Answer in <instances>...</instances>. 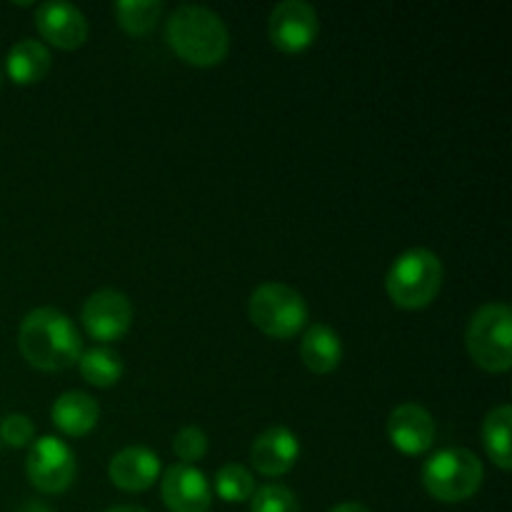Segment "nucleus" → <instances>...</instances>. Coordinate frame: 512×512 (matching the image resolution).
<instances>
[{
  "label": "nucleus",
  "mask_w": 512,
  "mask_h": 512,
  "mask_svg": "<svg viewBox=\"0 0 512 512\" xmlns=\"http://www.w3.org/2000/svg\"><path fill=\"white\" fill-rule=\"evenodd\" d=\"M18 348L25 363L43 373L73 368L83 355V338L65 313L55 308H35L23 318Z\"/></svg>",
  "instance_id": "obj_1"
},
{
  "label": "nucleus",
  "mask_w": 512,
  "mask_h": 512,
  "mask_svg": "<svg viewBox=\"0 0 512 512\" xmlns=\"http://www.w3.org/2000/svg\"><path fill=\"white\" fill-rule=\"evenodd\" d=\"M165 40L180 60L198 68L223 63L230 50L225 20L205 5H180L165 25Z\"/></svg>",
  "instance_id": "obj_2"
},
{
  "label": "nucleus",
  "mask_w": 512,
  "mask_h": 512,
  "mask_svg": "<svg viewBox=\"0 0 512 512\" xmlns=\"http://www.w3.org/2000/svg\"><path fill=\"white\" fill-rule=\"evenodd\" d=\"M443 278V263L433 250L410 248L390 265L385 275V293L398 308L423 310L438 298Z\"/></svg>",
  "instance_id": "obj_3"
},
{
  "label": "nucleus",
  "mask_w": 512,
  "mask_h": 512,
  "mask_svg": "<svg viewBox=\"0 0 512 512\" xmlns=\"http://www.w3.org/2000/svg\"><path fill=\"white\" fill-rule=\"evenodd\" d=\"M465 348L488 373H508L512 365V310L508 303L478 308L465 328Z\"/></svg>",
  "instance_id": "obj_4"
},
{
  "label": "nucleus",
  "mask_w": 512,
  "mask_h": 512,
  "mask_svg": "<svg viewBox=\"0 0 512 512\" xmlns=\"http://www.w3.org/2000/svg\"><path fill=\"white\" fill-rule=\"evenodd\" d=\"M485 468L475 453L465 448L438 450L423 465V485L440 503H465L480 490Z\"/></svg>",
  "instance_id": "obj_5"
},
{
  "label": "nucleus",
  "mask_w": 512,
  "mask_h": 512,
  "mask_svg": "<svg viewBox=\"0 0 512 512\" xmlns=\"http://www.w3.org/2000/svg\"><path fill=\"white\" fill-rule=\"evenodd\" d=\"M248 315L263 335L288 340L308 325V303L290 285L263 283L250 295Z\"/></svg>",
  "instance_id": "obj_6"
},
{
  "label": "nucleus",
  "mask_w": 512,
  "mask_h": 512,
  "mask_svg": "<svg viewBox=\"0 0 512 512\" xmlns=\"http://www.w3.org/2000/svg\"><path fill=\"white\" fill-rule=\"evenodd\" d=\"M75 470H78L75 453L65 440L55 438V435H43V438L33 440L28 460H25V475L35 490L45 495L63 493L75 480Z\"/></svg>",
  "instance_id": "obj_7"
},
{
  "label": "nucleus",
  "mask_w": 512,
  "mask_h": 512,
  "mask_svg": "<svg viewBox=\"0 0 512 512\" xmlns=\"http://www.w3.org/2000/svg\"><path fill=\"white\" fill-rule=\"evenodd\" d=\"M320 30L318 10L305 0H283L268 20L270 43L283 53H303L315 43Z\"/></svg>",
  "instance_id": "obj_8"
},
{
  "label": "nucleus",
  "mask_w": 512,
  "mask_h": 512,
  "mask_svg": "<svg viewBox=\"0 0 512 512\" xmlns=\"http://www.w3.org/2000/svg\"><path fill=\"white\" fill-rule=\"evenodd\" d=\"M133 303L120 290L105 288L90 295L83 305V328L85 333L100 343L120 340L133 325Z\"/></svg>",
  "instance_id": "obj_9"
},
{
  "label": "nucleus",
  "mask_w": 512,
  "mask_h": 512,
  "mask_svg": "<svg viewBox=\"0 0 512 512\" xmlns=\"http://www.w3.org/2000/svg\"><path fill=\"white\" fill-rule=\"evenodd\" d=\"M35 28L40 38L60 50H78L90 33L83 10L60 0H48L35 8Z\"/></svg>",
  "instance_id": "obj_10"
},
{
  "label": "nucleus",
  "mask_w": 512,
  "mask_h": 512,
  "mask_svg": "<svg viewBox=\"0 0 512 512\" xmlns=\"http://www.w3.org/2000/svg\"><path fill=\"white\" fill-rule=\"evenodd\" d=\"M160 495L170 512H208L213 488L203 470L195 465H170L160 480Z\"/></svg>",
  "instance_id": "obj_11"
},
{
  "label": "nucleus",
  "mask_w": 512,
  "mask_h": 512,
  "mask_svg": "<svg viewBox=\"0 0 512 512\" xmlns=\"http://www.w3.org/2000/svg\"><path fill=\"white\" fill-rule=\"evenodd\" d=\"M388 440L403 455H423L435 443V420L423 405L403 403L388 415Z\"/></svg>",
  "instance_id": "obj_12"
},
{
  "label": "nucleus",
  "mask_w": 512,
  "mask_h": 512,
  "mask_svg": "<svg viewBox=\"0 0 512 512\" xmlns=\"http://www.w3.org/2000/svg\"><path fill=\"white\" fill-rule=\"evenodd\" d=\"M298 458L300 440L285 425H273V428L263 430L250 448V463L265 478H280V475L290 473Z\"/></svg>",
  "instance_id": "obj_13"
},
{
  "label": "nucleus",
  "mask_w": 512,
  "mask_h": 512,
  "mask_svg": "<svg viewBox=\"0 0 512 512\" xmlns=\"http://www.w3.org/2000/svg\"><path fill=\"white\" fill-rule=\"evenodd\" d=\"M108 478L125 493H143L160 478V458L145 445H130L113 455L108 463Z\"/></svg>",
  "instance_id": "obj_14"
},
{
  "label": "nucleus",
  "mask_w": 512,
  "mask_h": 512,
  "mask_svg": "<svg viewBox=\"0 0 512 512\" xmlns=\"http://www.w3.org/2000/svg\"><path fill=\"white\" fill-rule=\"evenodd\" d=\"M50 420L68 438H83L98 425L100 405L80 390H68L50 408Z\"/></svg>",
  "instance_id": "obj_15"
},
{
  "label": "nucleus",
  "mask_w": 512,
  "mask_h": 512,
  "mask_svg": "<svg viewBox=\"0 0 512 512\" xmlns=\"http://www.w3.org/2000/svg\"><path fill=\"white\" fill-rule=\"evenodd\" d=\"M343 340L338 330L325 323H315L305 330L303 343H300V360L305 368L315 375H328L338 370L343 363Z\"/></svg>",
  "instance_id": "obj_16"
},
{
  "label": "nucleus",
  "mask_w": 512,
  "mask_h": 512,
  "mask_svg": "<svg viewBox=\"0 0 512 512\" xmlns=\"http://www.w3.org/2000/svg\"><path fill=\"white\" fill-rule=\"evenodd\" d=\"M50 70V50L40 40L23 38L8 50L5 58V73L18 85H33L48 75Z\"/></svg>",
  "instance_id": "obj_17"
},
{
  "label": "nucleus",
  "mask_w": 512,
  "mask_h": 512,
  "mask_svg": "<svg viewBox=\"0 0 512 512\" xmlns=\"http://www.w3.org/2000/svg\"><path fill=\"white\" fill-rule=\"evenodd\" d=\"M78 370L85 383H90L93 388H113L123 378L125 365L118 350L98 345V348H90L80 355Z\"/></svg>",
  "instance_id": "obj_18"
},
{
  "label": "nucleus",
  "mask_w": 512,
  "mask_h": 512,
  "mask_svg": "<svg viewBox=\"0 0 512 512\" xmlns=\"http://www.w3.org/2000/svg\"><path fill=\"white\" fill-rule=\"evenodd\" d=\"M510 425H512V408L510 405H498L485 415L483 423V445L488 450L490 460L500 470L512 468L510 463Z\"/></svg>",
  "instance_id": "obj_19"
},
{
  "label": "nucleus",
  "mask_w": 512,
  "mask_h": 512,
  "mask_svg": "<svg viewBox=\"0 0 512 512\" xmlns=\"http://www.w3.org/2000/svg\"><path fill=\"white\" fill-rule=\"evenodd\" d=\"M165 5L160 0H120L115 3V18L130 35H145L155 28Z\"/></svg>",
  "instance_id": "obj_20"
},
{
  "label": "nucleus",
  "mask_w": 512,
  "mask_h": 512,
  "mask_svg": "<svg viewBox=\"0 0 512 512\" xmlns=\"http://www.w3.org/2000/svg\"><path fill=\"white\" fill-rule=\"evenodd\" d=\"M215 493L225 503H245L253 498L255 480L245 465L228 463L215 473Z\"/></svg>",
  "instance_id": "obj_21"
},
{
  "label": "nucleus",
  "mask_w": 512,
  "mask_h": 512,
  "mask_svg": "<svg viewBox=\"0 0 512 512\" xmlns=\"http://www.w3.org/2000/svg\"><path fill=\"white\" fill-rule=\"evenodd\" d=\"M250 512H300V503L290 488L268 483L263 488H255L250 498Z\"/></svg>",
  "instance_id": "obj_22"
},
{
  "label": "nucleus",
  "mask_w": 512,
  "mask_h": 512,
  "mask_svg": "<svg viewBox=\"0 0 512 512\" xmlns=\"http://www.w3.org/2000/svg\"><path fill=\"white\" fill-rule=\"evenodd\" d=\"M173 450L183 465H195L208 453V435L195 425H185L173 440Z\"/></svg>",
  "instance_id": "obj_23"
},
{
  "label": "nucleus",
  "mask_w": 512,
  "mask_h": 512,
  "mask_svg": "<svg viewBox=\"0 0 512 512\" xmlns=\"http://www.w3.org/2000/svg\"><path fill=\"white\" fill-rule=\"evenodd\" d=\"M0 440L10 448H28L35 440V425L28 415L13 413L5 415L0 423Z\"/></svg>",
  "instance_id": "obj_24"
},
{
  "label": "nucleus",
  "mask_w": 512,
  "mask_h": 512,
  "mask_svg": "<svg viewBox=\"0 0 512 512\" xmlns=\"http://www.w3.org/2000/svg\"><path fill=\"white\" fill-rule=\"evenodd\" d=\"M328 512H373V510H370L368 505H363V503H353V500H348V503L335 505V508H330Z\"/></svg>",
  "instance_id": "obj_25"
},
{
  "label": "nucleus",
  "mask_w": 512,
  "mask_h": 512,
  "mask_svg": "<svg viewBox=\"0 0 512 512\" xmlns=\"http://www.w3.org/2000/svg\"><path fill=\"white\" fill-rule=\"evenodd\" d=\"M20 512H50L48 505L38 503V500H30V503H25L23 508H20Z\"/></svg>",
  "instance_id": "obj_26"
},
{
  "label": "nucleus",
  "mask_w": 512,
  "mask_h": 512,
  "mask_svg": "<svg viewBox=\"0 0 512 512\" xmlns=\"http://www.w3.org/2000/svg\"><path fill=\"white\" fill-rule=\"evenodd\" d=\"M105 512H148V510L138 508V505H118V508H110V510H105Z\"/></svg>",
  "instance_id": "obj_27"
},
{
  "label": "nucleus",
  "mask_w": 512,
  "mask_h": 512,
  "mask_svg": "<svg viewBox=\"0 0 512 512\" xmlns=\"http://www.w3.org/2000/svg\"><path fill=\"white\" fill-rule=\"evenodd\" d=\"M0 78H3V70H0Z\"/></svg>",
  "instance_id": "obj_28"
}]
</instances>
